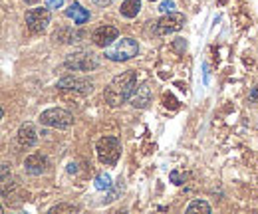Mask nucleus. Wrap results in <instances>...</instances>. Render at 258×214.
Returning a JSON list of instances; mask_svg holds the SVG:
<instances>
[{"instance_id":"f257e3e1","label":"nucleus","mask_w":258,"mask_h":214,"mask_svg":"<svg viewBox=\"0 0 258 214\" xmlns=\"http://www.w3.org/2000/svg\"><path fill=\"white\" fill-rule=\"evenodd\" d=\"M137 90V74L135 72H123L111 80V84L105 88V101L111 107H117L133 97Z\"/></svg>"},{"instance_id":"f03ea898","label":"nucleus","mask_w":258,"mask_h":214,"mask_svg":"<svg viewBox=\"0 0 258 214\" xmlns=\"http://www.w3.org/2000/svg\"><path fill=\"white\" fill-rule=\"evenodd\" d=\"M96 151L101 163H105V165H115L117 159H119V155H121V143H119L117 137L107 135V137H101V139L97 141Z\"/></svg>"},{"instance_id":"7ed1b4c3","label":"nucleus","mask_w":258,"mask_h":214,"mask_svg":"<svg viewBox=\"0 0 258 214\" xmlns=\"http://www.w3.org/2000/svg\"><path fill=\"white\" fill-rule=\"evenodd\" d=\"M137 52H139V46L133 38H121L117 40L115 46L105 50V58L111 61H127L133 56H137Z\"/></svg>"},{"instance_id":"20e7f679","label":"nucleus","mask_w":258,"mask_h":214,"mask_svg":"<svg viewBox=\"0 0 258 214\" xmlns=\"http://www.w3.org/2000/svg\"><path fill=\"white\" fill-rule=\"evenodd\" d=\"M40 123L46 125V127H54V129H68L74 123V115L66 109L54 107V109H46L40 115Z\"/></svg>"},{"instance_id":"39448f33","label":"nucleus","mask_w":258,"mask_h":214,"mask_svg":"<svg viewBox=\"0 0 258 214\" xmlns=\"http://www.w3.org/2000/svg\"><path fill=\"white\" fill-rule=\"evenodd\" d=\"M26 24L28 30L34 34H42L50 24V10L48 8H32L26 12Z\"/></svg>"},{"instance_id":"423d86ee","label":"nucleus","mask_w":258,"mask_h":214,"mask_svg":"<svg viewBox=\"0 0 258 214\" xmlns=\"http://www.w3.org/2000/svg\"><path fill=\"white\" fill-rule=\"evenodd\" d=\"M185 26V14L181 12H169L165 14L161 20L157 22L155 32L157 34H171V32H179Z\"/></svg>"},{"instance_id":"0eeeda50","label":"nucleus","mask_w":258,"mask_h":214,"mask_svg":"<svg viewBox=\"0 0 258 214\" xmlns=\"http://www.w3.org/2000/svg\"><path fill=\"white\" fill-rule=\"evenodd\" d=\"M117 36H119L117 28L105 24V26H99V28L92 34V40H94V44H96L97 48H107V46H111V44L117 40Z\"/></svg>"},{"instance_id":"6e6552de","label":"nucleus","mask_w":258,"mask_h":214,"mask_svg":"<svg viewBox=\"0 0 258 214\" xmlns=\"http://www.w3.org/2000/svg\"><path fill=\"white\" fill-rule=\"evenodd\" d=\"M66 65L68 67H74L76 72H88L92 67H96L97 61L92 58V54H72L68 60H66Z\"/></svg>"},{"instance_id":"1a4fd4ad","label":"nucleus","mask_w":258,"mask_h":214,"mask_svg":"<svg viewBox=\"0 0 258 214\" xmlns=\"http://www.w3.org/2000/svg\"><path fill=\"white\" fill-rule=\"evenodd\" d=\"M58 88L60 90H72V92H82V93H90L94 84L88 82V80H82V78H64L58 82Z\"/></svg>"},{"instance_id":"9d476101","label":"nucleus","mask_w":258,"mask_h":214,"mask_svg":"<svg viewBox=\"0 0 258 214\" xmlns=\"http://www.w3.org/2000/svg\"><path fill=\"white\" fill-rule=\"evenodd\" d=\"M24 167H26V171H28L30 175H42V173L46 171V167H48V159H46L44 155L34 153L24 161Z\"/></svg>"},{"instance_id":"9b49d317","label":"nucleus","mask_w":258,"mask_h":214,"mask_svg":"<svg viewBox=\"0 0 258 214\" xmlns=\"http://www.w3.org/2000/svg\"><path fill=\"white\" fill-rule=\"evenodd\" d=\"M18 145L20 147H32L34 143L38 141V135H36V129H34L32 123H24L20 129H18Z\"/></svg>"},{"instance_id":"f8f14e48","label":"nucleus","mask_w":258,"mask_h":214,"mask_svg":"<svg viewBox=\"0 0 258 214\" xmlns=\"http://www.w3.org/2000/svg\"><path fill=\"white\" fill-rule=\"evenodd\" d=\"M66 16H68V18H74L76 24H86V22L90 20V12H88L80 2L70 4V8H66Z\"/></svg>"},{"instance_id":"ddd939ff","label":"nucleus","mask_w":258,"mask_h":214,"mask_svg":"<svg viewBox=\"0 0 258 214\" xmlns=\"http://www.w3.org/2000/svg\"><path fill=\"white\" fill-rule=\"evenodd\" d=\"M149 99H151V90H149V86L137 88L135 93H133V97H131V101H133L135 107H145V105L149 103Z\"/></svg>"},{"instance_id":"4468645a","label":"nucleus","mask_w":258,"mask_h":214,"mask_svg":"<svg viewBox=\"0 0 258 214\" xmlns=\"http://www.w3.org/2000/svg\"><path fill=\"white\" fill-rule=\"evenodd\" d=\"M139 10H141V0H123V4L119 8L121 16H125V18H135L139 14Z\"/></svg>"},{"instance_id":"2eb2a0df","label":"nucleus","mask_w":258,"mask_h":214,"mask_svg":"<svg viewBox=\"0 0 258 214\" xmlns=\"http://www.w3.org/2000/svg\"><path fill=\"white\" fill-rule=\"evenodd\" d=\"M187 212H211V206L205 202V200H193L189 206H187Z\"/></svg>"},{"instance_id":"dca6fc26","label":"nucleus","mask_w":258,"mask_h":214,"mask_svg":"<svg viewBox=\"0 0 258 214\" xmlns=\"http://www.w3.org/2000/svg\"><path fill=\"white\" fill-rule=\"evenodd\" d=\"M96 188L97 190H107V188H111V179H109V175H97L96 177Z\"/></svg>"},{"instance_id":"f3484780","label":"nucleus","mask_w":258,"mask_h":214,"mask_svg":"<svg viewBox=\"0 0 258 214\" xmlns=\"http://www.w3.org/2000/svg\"><path fill=\"white\" fill-rule=\"evenodd\" d=\"M171 183H175V184H183L185 183V179H187V175L185 173H179V171H171Z\"/></svg>"},{"instance_id":"a211bd4d","label":"nucleus","mask_w":258,"mask_h":214,"mask_svg":"<svg viewBox=\"0 0 258 214\" xmlns=\"http://www.w3.org/2000/svg\"><path fill=\"white\" fill-rule=\"evenodd\" d=\"M159 10H161L163 14L175 12V2H173V0H163L161 4H159Z\"/></svg>"},{"instance_id":"6ab92c4d","label":"nucleus","mask_w":258,"mask_h":214,"mask_svg":"<svg viewBox=\"0 0 258 214\" xmlns=\"http://www.w3.org/2000/svg\"><path fill=\"white\" fill-rule=\"evenodd\" d=\"M46 6L52 8V10L54 8H62L64 6V0H46Z\"/></svg>"},{"instance_id":"aec40b11","label":"nucleus","mask_w":258,"mask_h":214,"mask_svg":"<svg viewBox=\"0 0 258 214\" xmlns=\"http://www.w3.org/2000/svg\"><path fill=\"white\" fill-rule=\"evenodd\" d=\"M76 212V210H78V208H76V206H56V208H52V210H50V212Z\"/></svg>"},{"instance_id":"412c9836","label":"nucleus","mask_w":258,"mask_h":214,"mask_svg":"<svg viewBox=\"0 0 258 214\" xmlns=\"http://www.w3.org/2000/svg\"><path fill=\"white\" fill-rule=\"evenodd\" d=\"M248 99H250L252 105H256L258 107V86L256 88H252V92H250V95H248Z\"/></svg>"},{"instance_id":"4be33fe9","label":"nucleus","mask_w":258,"mask_h":214,"mask_svg":"<svg viewBox=\"0 0 258 214\" xmlns=\"http://www.w3.org/2000/svg\"><path fill=\"white\" fill-rule=\"evenodd\" d=\"M76 167H78V165H76V163H72V165H70V169H68V171H70V173H76V171H78V169H76Z\"/></svg>"},{"instance_id":"5701e85b","label":"nucleus","mask_w":258,"mask_h":214,"mask_svg":"<svg viewBox=\"0 0 258 214\" xmlns=\"http://www.w3.org/2000/svg\"><path fill=\"white\" fill-rule=\"evenodd\" d=\"M24 2H26V4H28V6H32V4H38V2H40V0H24Z\"/></svg>"},{"instance_id":"b1692460","label":"nucleus","mask_w":258,"mask_h":214,"mask_svg":"<svg viewBox=\"0 0 258 214\" xmlns=\"http://www.w3.org/2000/svg\"><path fill=\"white\" fill-rule=\"evenodd\" d=\"M96 2H99V4H109V0H96Z\"/></svg>"},{"instance_id":"393cba45","label":"nucleus","mask_w":258,"mask_h":214,"mask_svg":"<svg viewBox=\"0 0 258 214\" xmlns=\"http://www.w3.org/2000/svg\"><path fill=\"white\" fill-rule=\"evenodd\" d=\"M149 2H155V0H149Z\"/></svg>"}]
</instances>
